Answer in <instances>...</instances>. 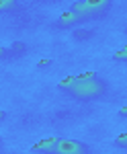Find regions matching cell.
Returning a JSON list of instances; mask_svg holds the SVG:
<instances>
[{"mask_svg": "<svg viewBox=\"0 0 127 154\" xmlns=\"http://www.w3.org/2000/svg\"><path fill=\"white\" fill-rule=\"evenodd\" d=\"M35 2H45V4H49V2H59V0H35Z\"/></svg>", "mask_w": 127, "mask_h": 154, "instance_id": "obj_14", "label": "cell"}, {"mask_svg": "<svg viewBox=\"0 0 127 154\" xmlns=\"http://www.w3.org/2000/svg\"><path fill=\"white\" fill-rule=\"evenodd\" d=\"M119 117H121V119L127 117V107H121V109H119Z\"/></svg>", "mask_w": 127, "mask_h": 154, "instance_id": "obj_13", "label": "cell"}, {"mask_svg": "<svg viewBox=\"0 0 127 154\" xmlns=\"http://www.w3.org/2000/svg\"><path fill=\"white\" fill-rule=\"evenodd\" d=\"M113 60H115L117 64H127V45L121 49H117L115 54H113Z\"/></svg>", "mask_w": 127, "mask_h": 154, "instance_id": "obj_10", "label": "cell"}, {"mask_svg": "<svg viewBox=\"0 0 127 154\" xmlns=\"http://www.w3.org/2000/svg\"><path fill=\"white\" fill-rule=\"evenodd\" d=\"M76 82H78V78L76 76H66V78H62L58 84V88L62 91V93H66V95H70V91L76 86Z\"/></svg>", "mask_w": 127, "mask_h": 154, "instance_id": "obj_8", "label": "cell"}, {"mask_svg": "<svg viewBox=\"0 0 127 154\" xmlns=\"http://www.w3.org/2000/svg\"><path fill=\"white\" fill-rule=\"evenodd\" d=\"M49 66H51V60H41L37 64V68H49Z\"/></svg>", "mask_w": 127, "mask_h": 154, "instance_id": "obj_12", "label": "cell"}, {"mask_svg": "<svg viewBox=\"0 0 127 154\" xmlns=\"http://www.w3.org/2000/svg\"><path fill=\"white\" fill-rule=\"evenodd\" d=\"M72 37L76 39V41H82V39H90V37H94V31H80V29H74L72 31Z\"/></svg>", "mask_w": 127, "mask_h": 154, "instance_id": "obj_9", "label": "cell"}, {"mask_svg": "<svg viewBox=\"0 0 127 154\" xmlns=\"http://www.w3.org/2000/svg\"><path fill=\"white\" fill-rule=\"evenodd\" d=\"M109 95V82L103 76H94V78H86V80H78L76 86L70 91V97L74 101L80 103H90V101H98L103 97Z\"/></svg>", "mask_w": 127, "mask_h": 154, "instance_id": "obj_1", "label": "cell"}, {"mask_svg": "<svg viewBox=\"0 0 127 154\" xmlns=\"http://www.w3.org/2000/svg\"><path fill=\"white\" fill-rule=\"evenodd\" d=\"M21 8V0H0V12L4 14H14Z\"/></svg>", "mask_w": 127, "mask_h": 154, "instance_id": "obj_6", "label": "cell"}, {"mask_svg": "<svg viewBox=\"0 0 127 154\" xmlns=\"http://www.w3.org/2000/svg\"><path fill=\"white\" fill-rule=\"evenodd\" d=\"M25 51H27V45H25L23 41H14L11 45V49H4V51H2V56H4V58H12V56L17 58V56H23Z\"/></svg>", "mask_w": 127, "mask_h": 154, "instance_id": "obj_7", "label": "cell"}, {"mask_svg": "<svg viewBox=\"0 0 127 154\" xmlns=\"http://www.w3.org/2000/svg\"><path fill=\"white\" fill-rule=\"evenodd\" d=\"M111 8H113V0H76L70 6V11H74L80 17H84L86 23L107 17L111 12Z\"/></svg>", "mask_w": 127, "mask_h": 154, "instance_id": "obj_2", "label": "cell"}, {"mask_svg": "<svg viewBox=\"0 0 127 154\" xmlns=\"http://www.w3.org/2000/svg\"><path fill=\"white\" fill-rule=\"evenodd\" d=\"M82 23H86L84 17H80L78 12H74V11H66L53 21V27H56L58 31H66V29H74V27H78V25H82Z\"/></svg>", "mask_w": 127, "mask_h": 154, "instance_id": "obj_3", "label": "cell"}, {"mask_svg": "<svg viewBox=\"0 0 127 154\" xmlns=\"http://www.w3.org/2000/svg\"><path fill=\"white\" fill-rule=\"evenodd\" d=\"M113 146L115 148H121V150H127V134H121L113 140Z\"/></svg>", "mask_w": 127, "mask_h": 154, "instance_id": "obj_11", "label": "cell"}, {"mask_svg": "<svg viewBox=\"0 0 127 154\" xmlns=\"http://www.w3.org/2000/svg\"><path fill=\"white\" fill-rule=\"evenodd\" d=\"M58 144H59V138H43L37 144H33L31 152L33 154H56Z\"/></svg>", "mask_w": 127, "mask_h": 154, "instance_id": "obj_5", "label": "cell"}, {"mask_svg": "<svg viewBox=\"0 0 127 154\" xmlns=\"http://www.w3.org/2000/svg\"><path fill=\"white\" fill-rule=\"evenodd\" d=\"M56 154H90V146L80 140H59Z\"/></svg>", "mask_w": 127, "mask_h": 154, "instance_id": "obj_4", "label": "cell"}, {"mask_svg": "<svg viewBox=\"0 0 127 154\" xmlns=\"http://www.w3.org/2000/svg\"><path fill=\"white\" fill-rule=\"evenodd\" d=\"M123 33H125V37H127V25H125V29H123Z\"/></svg>", "mask_w": 127, "mask_h": 154, "instance_id": "obj_15", "label": "cell"}]
</instances>
